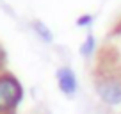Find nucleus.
Returning a JSON list of instances; mask_svg holds the SVG:
<instances>
[{
  "instance_id": "2",
  "label": "nucleus",
  "mask_w": 121,
  "mask_h": 114,
  "mask_svg": "<svg viewBox=\"0 0 121 114\" xmlns=\"http://www.w3.org/2000/svg\"><path fill=\"white\" fill-rule=\"evenodd\" d=\"M96 91L100 98L109 105L121 103V79L117 77H105L96 82Z\"/></svg>"
},
{
  "instance_id": "5",
  "label": "nucleus",
  "mask_w": 121,
  "mask_h": 114,
  "mask_svg": "<svg viewBox=\"0 0 121 114\" xmlns=\"http://www.w3.org/2000/svg\"><path fill=\"white\" fill-rule=\"evenodd\" d=\"M36 29H38L39 34H43V38H45L46 41H50V39H52L50 32H46V27H45V25H41V23H36Z\"/></svg>"
},
{
  "instance_id": "4",
  "label": "nucleus",
  "mask_w": 121,
  "mask_h": 114,
  "mask_svg": "<svg viewBox=\"0 0 121 114\" xmlns=\"http://www.w3.org/2000/svg\"><path fill=\"white\" fill-rule=\"evenodd\" d=\"M93 46H95V39H93V36H87V41L82 45L80 52H82L84 55H89V53H91V50H93Z\"/></svg>"
},
{
  "instance_id": "6",
  "label": "nucleus",
  "mask_w": 121,
  "mask_h": 114,
  "mask_svg": "<svg viewBox=\"0 0 121 114\" xmlns=\"http://www.w3.org/2000/svg\"><path fill=\"white\" fill-rule=\"evenodd\" d=\"M4 59V52H2V48H0V61Z\"/></svg>"
},
{
  "instance_id": "3",
  "label": "nucleus",
  "mask_w": 121,
  "mask_h": 114,
  "mask_svg": "<svg viewBox=\"0 0 121 114\" xmlns=\"http://www.w3.org/2000/svg\"><path fill=\"white\" fill-rule=\"evenodd\" d=\"M57 80H59V88L66 95H73L77 91V79L69 68H60L57 71Z\"/></svg>"
},
{
  "instance_id": "1",
  "label": "nucleus",
  "mask_w": 121,
  "mask_h": 114,
  "mask_svg": "<svg viewBox=\"0 0 121 114\" xmlns=\"http://www.w3.org/2000/svg\"><path fill=\"white\" fill-rule=\"evenodd\" d=\"M22 100V86L14 77H0V110H9Z\"/></svg>"
}]
</instances>
